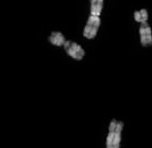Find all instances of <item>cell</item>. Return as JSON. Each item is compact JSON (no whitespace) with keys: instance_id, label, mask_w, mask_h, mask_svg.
Wrapping results in <instances>:
<instances>
[{"instance_id":"cell-1","label":"cell","mask_w":152,"mask_h":148,"mask_svg":"<svg viewBox=\"0 0 152 148\" xmlns=\"http://www.w3.org/2000/svg\"><path fill=\"white\" fill-rule=\"evenodd\" d=\"M101 24V19L100 16H95V15H90L88 22L85 24V27L83 30V35L86 39H94L96 33L99 31V27Z\"/></svg>"},{"instance_id":"cell-2","label":"cell","mask_w":152,"mask_h":148,"mask_svg":"<svg viewBox=\"0 0 152 148\" xmlns=\"http://www.w3.org/2000/svg\"><path fill=\"white\" fill-rule=\"evenodd\" d=\"M63 47L65 52H67V55L75 60H82L85 56V50L82 48V46L72 41V40H66Z\"/></svg>"},{"instance_id":"cell-3","label":"cell","mask_w":152,"mask_h":148,"mask_svg":"<svg viewBox=\"0 0 152 148\" xmlns=\"http://www.w3.org/2000/svg\"><path fill=\"white\" fill-rule=\"evenodd\" d=\"M140 32V41L143 47H151L152 46V30L151 26L145 23H141V26L139 29Z\"/></svg>"},{"instance_id":"cell-4","label":"cell","mask_w":152,"mask_h":148,"mask_svg":"<svg viewBox=\"0 0 152 148\" xmlns=\"http://www.w3.org/2000/svg\"><path fill=\"white\" fill-rule=\"evenodd\" d=\"M121 132L109 131L106 138V148H121Z\"/></svg>"},{"instance_id":"cell-5","label":"cell","mask_w":152,"mask_h":148,"mask_svg":"<svg viewBox=\"0 0 152 148\" xmlns=\"http://www.w3.org/2000/svg\"><path fill=\"white\" fill-rule=\"evenodd\" d=\"M49 42L52 43L53 46H57V47H61L64 46V43L66 42V38L61 32L59 31H53L50 33L49 35Z\"/></svg>"},{"instance_id":"cell-6","label":"cell","mask_w":152,"mask_h":148,"mask_svg":"<svg viewBox=\"0 0 152 148\" xmlns=\"http://www.w3.org/2000/svg\"><path fill=\"white\" fill-rule=\"evenodd\" d=\"M103 8V0H91V10L90 15H95L100 16Z\"/></svg>"},{"instance_id":"cell-7","label":"cell","mask_w":152,"mask_h":148,"mask_svg":"<svg viewBox=\"0 0 152 148\" xmlns=\"http://www.w3.org/2000/svg\"><path fill=\"white\" fill-rule=\"evenodd\" d=\"M134 19L136 22H139V23H145V22H148V19H149V13H148V10L144 9V8H142L140 10L134 12Z\"/></svg>"}]
</instances>
